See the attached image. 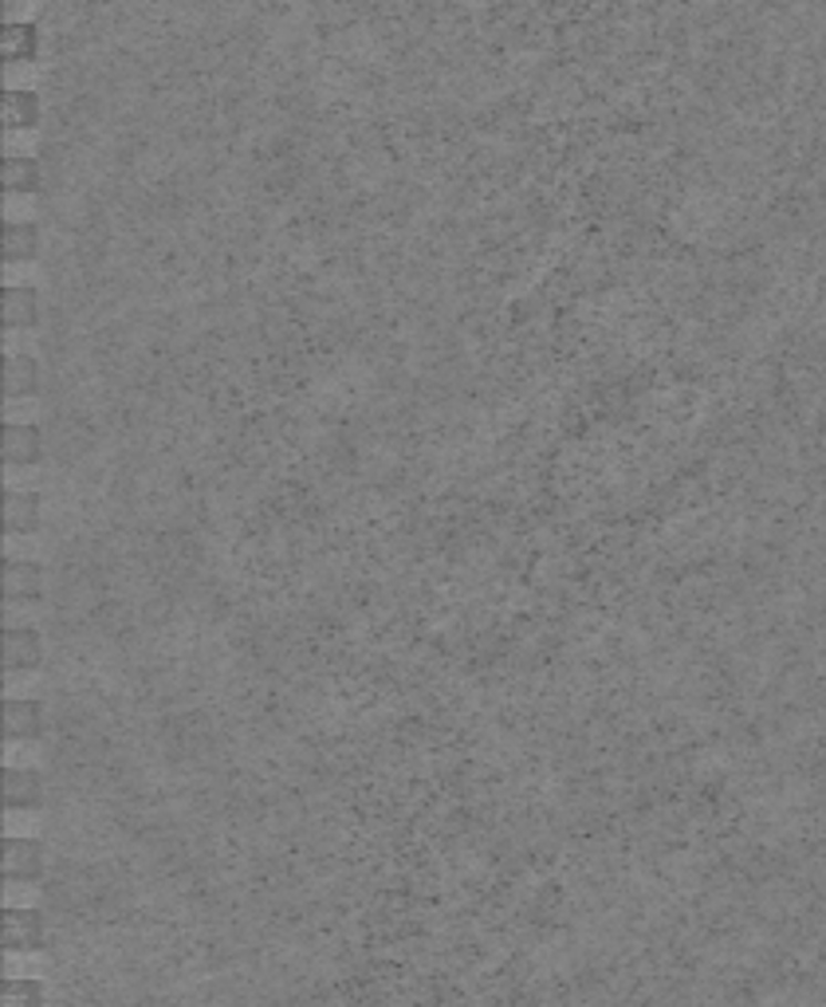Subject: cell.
<instances>
[{
	"mask_svg": "<svg viewBox=\"0 0 826 1007\" xmlns=\"http://www.w3.org/2000/svg\"><path fill=\"white\" fill-rule=\"evenodd\" d=\"M44 874V847L28 834H12L4 839V882L12 885H32Z\"/></svg>",
	"mask_w": 826,
	"mask_h": 1007,
	"instance_id": "obj_1",
	"label": "cell"
},
{
	"mask_svg": "<svg viewBox=\"0 0 826 1007\" xmlns=\"http://www.w3.org/2000/svg\"><path fill=\"white\" fill-rule=\"evenodd\" d=\"M44 662V645L32 626H12L4 630V669L9 673H28Z\"/></svg>",
	"mask_w": 826,
	"mask_h": 1007,
	"instance_id": "obj_7",
	"label": "cell"
},
{
	"mask_svg": "<svg viewBox=\"0 0 826 1007\" xmlns=\"http://www.w3.org/2000/svg\"><path fill=\"white\" fill-rule=\"evenodd\" d=\"M12 4H24V0H12Z\"/></svg>",
	"mask_w": 826,
	"mask_h": 1007,
	"instance_id": "obj_16",
	"label": "cell"
},
{
	"mask_svg": "<svg viewBox=\"0 0 826 1007\" xmlns=\"http://www.w3.org/2000/svg\"><path fill=\"white\" fill-rule=\"evenodd\" d=\"M40 733H44V708L24 697L4 700V736L12 744H32L40 740Z\"/></svg>",
	"mask_w": 826,
	"mask_h": 1007,
	"instance_id": "obj_3",
	"label": "cell"
},
{
	"mask_svg": "<svg viewBox=\"0 0 826 1007\" xmlns=\"http://www.w3.org/2000/svg\"><path fill=\"white\" fill-rule=\"evenodd\" d=\"M4 189L12 197H28L40 189V162L32 154H9L4 158Z\"/></svg>",
	"mask_w": 826,
	"mask_h": 1007,
	"instance_id": "obj_14",
	"label": "cell"
},
{
	"mask_svg": "<svg viewBox=\"0 0 826 1007\" xmlns=\"http://www.w3.org/2000/svg\"><path fill=\"white\" fill-rule=\"evenodd\" d=\"M4 390H9V398H32L40 390V363L32 354H12L4 363Z\"/></svg>",
	"mask_w": 826,
	"mask_h": 1007,
	"instance_id": "obj_13",
	"label": "cell"
},
{
	"mask_svg": "<svg viewBox=\"0 0 826 1007\" xmlns=\"http://www.w3.org/2000/svg\"><path fill=\"white\" fill-rule=\"evenodd\" d=\"M35 60H40V28L32 20H9L4 24V63L28 68Z\"/></svg>",
	"mask_w": 826,
	"mask_h": 1007,
	"instance_id": "obj_9",
	"label": "cell"
},
{
	"mask_svg": "<svg viewBox=\"0 0 826 1007\" xmlns=\"http://www.w3.org/2000/svg\"><path fill=\"white\" fill-rule=\"evenodd\" d=\"M40 323V288L35 283H9L4 288V328L32 331Z\"/></svg>",
	"mask_w": 826,
	"mask_h": 1007,
	"instance_id": "obj_5",
	"label": "cell"
},
{
	"mask_svg": "<svg viewBox=\"0 0 826 1007\" xmlns=\"http://www.w3.org/2000/svg\"><path fill=\"white\" fill-rule=\"evenodd\" d=\"M44 945V917L35 910H4V953H35Z\"/></svg>",
	"mask_w": 826,
	"mask_h": 1007,
	"instance_id": "obj_2",
	"label": "cell"
},
{
	"mask_svg": "<svg viewBox=\"0 0 826 1007\" xmlns=\"http://www.w3.org/2000/svg\"><path fill=\"white\" fill-rule=\"evenodd\" d=\"M44 115V103H40V91L32 87H9L4 91V126L17 134L35 131Z\"/></svg>",
	"mask_w": 826,
	"mask_h": 1007,
	"instance_id": "obj_10",
	"label": "cell"
},
{
	"mask_svg": "<svg viewBox=\"0 0 826 1007\" xmlns=\"http://www.w3.org/2000/svg\"><path fill=\"white\" fill-rule=\"evenodd\" d=\"M40 528V496L32 488H12L4 500V531L9 536H32Z\"/></svg>",
	"mask_w": 826,
	"mask_h": 1007,
	"instance_id": "obj_11",
	"label": "cell"
},
{
	"mask_svg": "<svg viewBox=\"0 0 826 1007\" xmlns=\"http://www.w3.org/2000/svg\"><path fill=\"white\" fill-rule=\"evenodd\" d=\"M35 252H40V225L24 221V217L4 225V260L9 264H28V260H35Z\"/></svg>",
	"mask_w": 826,
	"mask_h": 1007,
	"instance_id": "obj_12",
	"label": "cell"
},
{
	"mask_svg": "<svg viewBox=\"0 0 826 1007\" xmlns=\"http://www.w3.org/2000/svg\"><path fill=\"white\" fill-rule=\"evenodd\" d=\"M40 457H44V437H40L35 425H28V422L4 425V465L28 469V465H35Z\"/></svg>",
	"mask_w": 826,
	"mask_h": 1007,
	"instance_id": "obj_4",
	"label": "cell"
},
{
	"mask_svg": "<svg viewBox=\"0 0 826 1007\" xmlns=\"http://www.w3.org/2000/svg\"><path fill=\"white\" fill-rule=\"evenodd\" d=\"M4 1007H48V992L40 980H28V976H17V980H4Z\"/></svg>",
	"mask_w": 826,
	"mask_h": 1007,
	"instance_id": "obj_15",
	"label": "cell"
},
{
	"mask_svg": "<svg viewBox=\"0 0 826 1007\" xmlns=\"http://www.w3.org/2000/svg\"><path fill=\"white\" fill-rule=\"evenodd\" d=\"M4 594H9V602H17V606H32V602L44 594V571H40V563H32V559H12V563H4Z\"/></svg>",
	"mask_w": 826,
	"mask_h": 1007,
	"instance_id": "obj_6",
	"label": "cell"
},
{
	"mask_svg": "<svg viewBox=\"0 0 826 1007\" xmlns=\"http://www.w3.org/2000/svg\"><path fill=\"white\" fill-rule=\"evenodd\" d=\"M44 803V779L32 768H4V807L9 811H35Z\"/></svg>",
	"mask_w": 826,
	"mask_h": 1007,
	"instance_id": "obj_8",
	"label": "cell"
}]
</instances>
